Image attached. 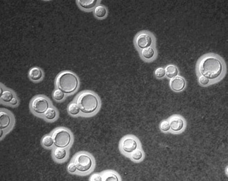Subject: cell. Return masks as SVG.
I'll return each instance as SVG.
<instances>
[{"label": "cell", "instance_id": "5bb4252c", "mask_svg": "<svg viewBox=\"0 0 228 181\" xmlns=\"http://www.w3.org/2000/svg\"><path fill=\"white\" fill-rule=\"evenodd\" d=\"M78 2L80 6L85 9H90L94 7L97 2L96 0H79Z\"/></svg>", "mask_w": 228, "mask_h": 181}, {"label": "cell", "instance_id": "f546056e", "mask_svg": "<svg viewBox=\"0 0 228 181\" xmlns=\"http://www.w3.org/2000/svg\"><path fill=\"white\" fill-rule=\"evenodd\" d=\"M10 103L12 105H16V104H18V100L16 99V98H13L11 100V101L10 102Z\"/></svg>", "mask_w": 228, "mask_h": 181}, {"label": "cell", "instance_id": "8992f818", "mask_svg": "<svg viewBox=\"0 0 228 181\" xmlns=\"http://www.w3.org/2000/svg\"><path fill=\"white\" fill-rule=\"evenodd\" d=\"M49 102L47 99L42 97H38L33 100L32 102V109L35 112L39 114L45 113L49 109Z\"/></svg>", "mask_w": 228, "mask_h": 181}, {"label": "cell", "instance_id": "603a6c76", "mask_svg": "<svg viewBox=\"0 0 228 181\" xmlns=\"http://www.w3.org/2000/svg\"><path fill=\"white\" fill-rule=\"evenodd\" d=\"M132 158L135 160H140L142 158V152L140 150L135 149L132 152Z\"/></svg>", "mask_w": 228, "mask_h": 181}, {"label": "cell", "instance_id": "e0dca14e", "mask_svg": "<svg viewBox=\"0 0 228 181\" xmlns=\"http://www.w3.org/2000/svg\"><path fill=\"white\" fill-rule=\"evenodd\" d=\"M155 55V51L153 48L148 47L142 51V55L146 59H151Z\"/></svg>", "mask_w": 228, "mask_h": 181}, {"label": "cell", "instance_id": "ba28073f", "mask_svg": "<svg viewBox=\"0 0 228 181\" xmlns=\"http://www.w3.org/2000/svg\"><path fill=\"white\" fill-rule=\"evenodd\" d=\"M137 147V142L133 138H125L121 144V147L125 152L132 153L136 149Z\"/></svg>", "mask_w": 228, "mask_h": 181}, {"label": "cell", "instance_id": "44dd1931", "mask_svg": "<svg viewBox=\"0 0 228 181\" xmlns=\"http://www.w3.org/2000/svg\"><path fill=\"white\" fill-rule=\"evenodd\" d=\"M1 98L2 100L6 102H9L11 101V100L13 98V93L9 91H5L1 96Z\"/></svg>", "mask_w": 228, "mask_h": 181}, {"label": "cell", "instance_id": "6da1fadb", "mask_svg": "<svg viewBox=\"0 0 228 181\" xmlns=\"http://www.w3.org/2000/svg\"><path fill=\"white\" fill-rule=\"evenodd\" d=\"M200 73L209 80L220 76L222 71L221 62L215 57L209 56L202 59L199 65Z\"/></svg>", "mask_w": 228, "mask_h": 181}, {"label": "cell", "instance_id": "8fae6325", "mask_svg": "<svg viewBox=\"0 0 228 181\" xmlns=\"http://www.w3.org/2000/svg\"><path fill=\"white\" fill-rule=\"evenodd\" d=\"M10 123V116L6 113H0V129H3L8 127Z\"/></svg>", "mask_w": 228, "mask_h": 181}, {"label": "cell", "instance_id": "9c48e42d", "mask_svg": "<svg viewBox=\"0 0 228 181\" xmlns=\"http://www.w3.org/2000/svg\"><path fill=\"white\" fill-rule=\"evenodd\" d=\"M170 85L173 91H180L182 90H183L184 88L185 87L186 82L183 77L180 76H176L172 78V80H171Z\"/></svg>", "mask_w": 228, "mask_h": 181}, {"label": "cell", "instance_id": "9a60e30c", "mask_svg": "<svg viewBox=\"0 0 228 181\" xmlns=\"http://www.w3.org/2000/svg\"><path fill=\"white\" fill-rule=\"evenodd\" d=\"M67 155V152L66 151L63 149V148H60L58 147L56 149L55 151L53 152V156L56 159L58 160H62V159H64L65 158V156Z\"/></svg>", "mask_w": 228, "mask_h": 181}, {"label": "cell", "instance_id": "2e32d148", "mask_svg": "<svg viewBox=\"0 0 228 181\" xmlns=\"http://www.w3.org/2000/svg\"><path fill=\"white\" fill-rule=\"evenodd\" d=\"M94 14L99 18L104 17L106 15V9L104 6H98L96 8H95Z\"/></svg>", "mask_w": 228, "mask_h": 181}, {"label": "cell", "instance_id": "4dcf8cb0", "mask_svg": "<svg viewBox=\"0 0 228 181\" xmlns=\"http://www.w3.org/2000/svg\"><path fill=\"white\" fill-rule=\"evenodd\" d=\"M0 90H1V91H0V93H1V96H2V94H3V89H2V88L0 89Z\"/></svg>", "mask_w": 228, "mask_h": 181}, {"label": "cell", "instance_id": "7c38bea8", "mask_svg": "<svg viewBox=\"0 0 228 181\" xmlns=\"http://www.w3.org/2000/svg\"><path fill=\"white\" fill-rule=\"evenodd\" d=\"M29 77L33 80H39L42 77V72L38 68H33L29 71Z\"/></svg>", "mask_w": 228, "mask_h": 181}, {"label": "cell", "instance_id": "484cf974", "mask_svg": "<svg viewBox=\"0 0 228 181\" xmlns=\"http://www.w3.org/2000/svg\"><path fill=\"white\" fill-rule=\"evenodd\" d=\"M105 181H110V180L118 181L119 179H118V177L116 176V175L115 174H112V173H110V174L108 175V176L106 178H105Z\"/></svg>", "mask_w": 228, "mask_h": 181}, {"label": "cell", "instance_id": "5b68a950", "mask_svg": "<svg viewBox=\"0 0 228 181\" xmlns=\"http://www.w3.org/2000/svg\"><path fill=\"white\" fill-rule=\"evenodd\" d=\"M74 163L78 171L85 172L88 171L92 165V161L89 156L80 154L75 158Z\"/></svg>", "mask_w": 228, "mask_h": 181}, {"label": "cell", "instance_id": "52a82bcc", "mask_svg": "<svg viewBox=\"0 0 228 181\" xmlns=\"http://www.w3.org/2000/svg\"><path fill=\"white\" fill-rule=\"evenodd\" d=\"M138 47L144 49L150 47L152 44V38L150 35L147 33H142L137 36L136 39Z\"/></svg>", "mask_w": 228, "mask_h": 181}, {"label": "cell", "instance_id": "cb8c5ba5", "mask_svg": "<svg viewBox=\"0 0 228 181\" xmlns=\"http://www.w3.org/2000/svg\"><path fill=\"white\" fill-rule=\"evenodd\" d=\"M160 129H162L163 131H167L170 129V124L169 122L165 120L162 122L161 125H160Z\"/></svg>", "mask_w": 228, "mask_h": 181}, {"label": "cell", "instance_id": "83f0119b", "mask_svg": "<svg viewBox=\"0 0 228 181\" xmlns=\"http://www.w3.org/2000/svg\"><path fill=\"white\" fill-rule=\"evenodd\" d=\"M90 180L92 181H101L102 178L100 175L99 174H94L90 178Z\"/></svg>", "mask_w": 228, "mask_h": 181}, {"label": "cell", "instance_id": "d6986e66", "mask_svg": "<svg viewBox=\"0 0 228 181\" xmlns=\"http://www.w3.org/2000/svg\"><path fill=\"white\" fill-rule=\"evenodd\" d=\"M68 111L70 114L72 115H77L78 114V113L80 112V107L78 106V104L76 103H72L68 107Z\"/></svg>", "mask_w": 228, "mask_h": 181}, {"label": "cell", "instance_id": "7402d4cb", "mask_svg": "<svg viewBox=\"0 0 228 181\" xmlns=\"http://www.w3.org/2000/svg\"><path fill=\"white\" fill-rule=\"evenodd\" d=\"M64 96H65V93L62 91L60 90V89H58L57 90L54 91L53 98H54V99L56 100H57V101L61 100L63 99Z\"/></svg>", "mask_w": 228, "mask_h": 181}, {"label": "cell", "instance_id": "4316f807", "mask_svg": "<svg viewBox=\"0 0 228 181\" xmlns=\"http://www.w3.org/2000/svg\"><path fill=\"white\" fill-rule=\"evenodd\" d=\"M199 82L202 85H207L209 82H210V80L206 77L203 76V75H201V76L199 77Z\"/></svg>", "mask_w": 228, "mask_h": 181}, {"label": "cell", "instance_id": "ac0fdd59", "mask_svg": "<svg viewBox=\"0 0 228 181\" xmlns=\"http://www.w3.org/2000/svg\"><path fill=\"white\" fill-rule=\"evenodd\" d=\"M45 118L47 120H53L54 118L56 117V110L53 109V108H49V109L46 111L44 113Z\"/></svg>", "mask_w": 228, "mask_h": 181}, {"label": "cell", "instance_id": "3957f363", "mask_svg": "<svg viewBox=\"0 0 228 181\" xmlns=\"http://www.w3.org/2000/svg\"><path fill=\"white\" fill-rule=\"evenodd\" d=\"M78 104L81 111L85 113H92L96 110L99 102L94 94L85 93L81 94L78 99Z\"/></svg>", "mask_w": 228, "mask_h": 181}, {"label": "cell", "instance_id": "277c9868", "mask_svg": "<svg viewBox=\"0 0 228 181\" xmlns=\"http://www.w3.org/2000/svg\"><path fill=\"white\" fill-rule=\"evenodd\" d=\"M53 144L57 147L65 148L69 145L71 142V135L69 131L63 129H60L56 130L53 134Z\"/></svg>", "mask_w": 228, "mask_h": 181}, {"label": "cell", "instance_id": "7a4b0ae2", "mask_svg": "<svg viewBox=\"0 0 228 181\" xmlns=\"http://www.w3.org/2000/svg\"><path fill=\"white\" fill-rule=\"evenodd\" d=\"M57 87L65 93H71L76 91L78 85V80L74 74L69 72L62 73L57 78Z\"/></svg>", "mask_w": 228, "mask_h": 181}, {"label": "cell", "instance_id": "1f68e13d", "mask_svg": "<svg viewBox=\"0 0 228 181\" xmlns=\"http://www.w3.org/2000/svg\"><path fill=\"white\" fill-rule=\"evenodd\" d=\"M2 135H3V130H2V129H1V134H0V136H2Z\"/></svg>", "mask_w": 228, "mask_h": 181}, {"label": "cell", "instance_id": "30bf717a", "mask_svg": "<svg viewBox=\"0 0 228 181\" xmlns=\"http://www.w3.org/2000/svg\"><path fill=\"white\" fill-rule=\"evenodd\" d=\"M170 128L173 131H179L184 127V121L179 117H174L171 118L170 121Z\"/></svg>", "mask_w": 228, "mask_h": 181}, {"label": "cell", "instance_id": "d4e9b609", "mask_svg": "<svg viewBox=\"0 0 228 181\" xmlns=\"http://www.w3.org/2000/svg\"><path fill=\"white\" fill-rule=\"evenodd\" d=\"M155 74L156 77L158 78L163 77L165 75V69L164 68H158L155 70Z\"/></svg>", "mask_w": 228, "mask_h": 181}, {"label": "cell", "instance_id": "f1b7e54d", "mask_svg": "<svg viewBox=\"0 0 228 181\" xmlns=\"http://www.w3.org/2000/svg\"><path fill=\"white\" fill-rule=\"evenodd\" d=\"M77 167H76L74 163H71V164H69L68 170H69V172L74 173V172L77 171Z\"/></svg>", "mask_w": 228, "mask_h": 181}, {"label": "cell", "instance_id": "4fadbf2b", "mask_svg": "<svg viewBox=\"0 0 228 181\" xmlns=\"http://www.w3.org/2000/svg\"><path fill=\"white\" fill-rule=\"evenodd\" d=\"M178 74V70L177 69V67L175 66L169 65L165 69V75H166L168 77L173 78L177 76Z\"/></svg>", "mask_w": 228, "mask_h": 181}, {"label": "cell", "instance_id": "ffe728a7", "mask_svg": "<svg viewBox=\"0 0 228 181\" xmlns=\"http://www.w3.org/2000/svg\"><path fill=\"white\" fill-rule=\"evenodd\" d=\"M53 144V138L49 136H46L42 139V145L46 147H50Z\"/></svg>", "mask_w": 228, "mask_h": 181}]
</instances>
